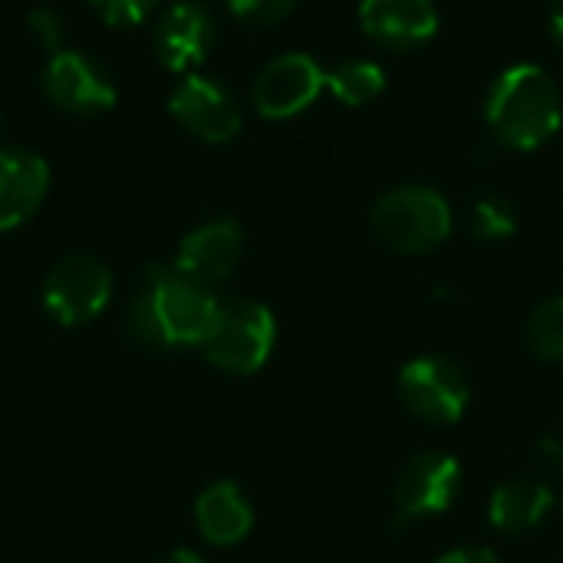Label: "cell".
<instances>
[{
  "instance_id": "obj_21",
  "label": "cell",
  "mask_w": 563,
  "mask_h": 563,
  "mask_svg": "<svg viewBox=\"0 0 563 563\" xmlns=\"http://www.w3.org/2000/svg\"><path fill=\"white\" fill-rule=\"evenodd\" d=\"M89 3L109 26H132V23H142L155 10L158 0H89Z\"/></svg>"
},
{
  "instance_id": "obj_8",
  "label": "cell",
  "mask_w": 563,
  "mask_h": 563,
  "mask_svg": "<svg viewBox=\"0 0 563 563\" xmlns=\"http://www.w3.org/2000/svg\"><path fill=\"white\" fill-rule=\"evenodd\" d=\"M327 86V73L307 53H287L267 63L254 82V106L264 119H290L303 112L320 89Z\"/></svg>"
},
{
  "instance_id": "obj_11",
  "label": "cell",
  "mask_w": 563,
  "mask_h": 563,
  "mask_svg": "<svg viewBox=\"0 0 563 563\" xmlns=\"http://www.w3.org/2000/svg\"><path fill=\"white\" fill-rule=\"evenodd\" d=\"M244 257V231L234 221H211L185 234L178 244L175 271L211 287L234 274Z\"/></svg>"
},
{
  "instance_id": "obj_2",
  "label": "cell",
  "mask_w": 563,
  "mask_h": 563,
  "mask_svg": "<svg viewBox=\"0 0 563 563\" xmlns=\"http://www.w3.org/2000/svg\"><path fill=\"white\" fill-rule=\"evenodd\" d=\"M485 115L501 145L518 152L541 148L561 129L558 82L534 63L508 66L488 89Z\"/></svg>"
},
{
  "instance_id": "obj_16",
  "label": "cell",
  "mask_w": 563,
  "mask_h": 563,
  "mask_svg": "<svg viewBox=\"0 0 563 563\" xmlns=\"http://www.w3.org/2000/svg\"><path fill=\"white\" fill-rule=\"evenodd\" d=\"M554 495L548 485L538 482H508L492 495V525L508 534H525L544 521L551 511Z\"/></svg>"
},
{
  "instance_id": "obj_26",
  "label": "cell",
  "mask_w": 563,
  "mask_h": 563,
  "mask_svg": "<svg viewBox=\"0 0 563 563\" xmlns=\"http://www.w3.org/2000/svg\"><path fill=\"white\" fill-rule=\"evenodd\" d=\"M158 563H205L195 551H172V554H165Z\"/></svg>"
},
{
  "instance_id": "obj_5",
  "label": "cell",
  "mask_w": 563,
  "mask_h": 563,
  "mask_svg": "<svg viewBox=\"0 0 563 563\" xmlns=\"http://www.w3.org/2000/svg\"><path fill=\"white\" fill-rule=\"evenodd\" d=\"M112 300V274L102 261L89 254L63 257L43 284V307L63 327H79L96 320Z\"/></svg>"
},
{
  "instance_id": "obj_3",
  "label": "cell",
  "mask_w": 563,
  "mask_h": 563,
  "mask_svg": "<svg viewBox=\"0 0 563 563\" xmlns=\"http://www.w3.org/2000/svg\"><path fill=\"white\" fill-rule=\"evenodd\" d=\"M373 234L396 254H426L452 234L449 201L422 185L396 188L373 208Z\"/></svg>"
},
{
  "instance_id": "obj_18",
  "label": "cell",
  "mask_w": 563,
  "mask_h": 563,
  "mask_svg": "<svg viewBox=\"0 0 563 563\" xmlns=\"http://www.w3.org/2000/svg\"><path fill=\"white\" fill-rule=\"evenodd\" d=\"M528 343L541 360H563V297L541 303L528 320Z\"/></svg>"
},
{
  "instance_id": "obj_7",
  "label": "cell",
  "mask_w": 563,
  "mask_h": 563,
  "mask_svg": "<svg viewBox=\"0 0 563 563\" xmlns=\"http://www.w3.org/2000/svg\"><path fill=\"white\" fill-rule=\"evenodd\" d=\"M399 393L406 409L432 426L459 422L468 406V383L462 369L442 356H419L402 366Z\"/></svg>"
},
{
  "instance_id": "obj_20",
  "label": "cell",
  "mask_w": 563,
  "mask_h": 563,
  "mask_svg": "<svg viewBox=\"0 0 563 563\" xmlns=\"http://www.w3.org/2000/svg\"><path fill=\"white\" fill-rule=\"evenodd\" d=\"M228 7L244 23L271 26V23H280L297 7V0H228Z\"/></svg>"
},
{
  "instance_id": "obj_25",
  "label": "cell",
  "mask_w": 563,
  "mask_h": 563,
  "mask_svg": "<svg viewBox=\"0 0 563 563\" xmlns=\"http://www.w3.org/2000/svg\"><path fill=\"white\" fill-rule=\"evenodd\" d=\"M551 30H554V40L563 46V0H554V10H551Z\"/></svg>"
},
{
  "instance_id": "obj_6",
  "label": "cell",
  "mask_w": 563,
  "mask_h": 563,
  "mask_svg": "<svg viewBox=\"0 0 563 563\" xmlns=\"http://www.w3.org/2000/svg\"><path fill=\"white\" fill-rule=\"evenodd\" d=\"M462 492V468L455 459L442 452H426L406 462L393 485V508H396V531L409 528L419 518L442 515Z\"/></svg>"
},
{
  "instance_id": "obj_14",
  "label": "cell",
  "mask_w": 563,
  "mask_h": 563,
  "mask_svg": "<svg viewBox=\"0 0 563 563\" xmlns=\"http://www.w3.org/2000/svg\"><path fill=\"white\" fill-rule=\"evenodd\" d=\"M214 40V26L205 7L198 3H175L155 33V49L165 69L172 73H188L191 66H198Z\"/></svg>"
},
{
  "instance_id": "obj_24",
  "label": "cell",
  "mask_w": 563,
  "mask_h": 563,
  "mask_svg": "<svg viewBox=\"0 0 563 563\" xmlns=\"http://www.w3.org/2000/svg\"><path fill=\"white\" fill-rule=\"evenodd\" d=\"M439 563H501V558L492 554V551L472 548V551H452V554H445Z\"/></svg>"
},
{
  "instance_id": "obj_13",
  "label": "cell",
  "mask_w": 563,
  "mask_h": 563,
  "mask_svg": "<svg viewBox=\"0 0 563 563\" xmlns=\"http://www.w3.org/2000/svg\"><path fill=\"white\" fill-rule=\"evenodd\" d=\"M49 168L36 152L3 148L0 152V234L20 228L46 198Z\"/></svg>"
},
{
  "instance_id": "obj_9",
  "label": "cell",
  "mask_w": 563,
  "mask_h": 563,
  "mask_svg": "<svg viewBox=\"0 0 563 563\" xmlns=\"http://www.w3.org/2000/svg\"><path fill=\"white\" fill-rule=\"evenodd\" d=\"M168 109L195 139L211 145L231 142L241 132V109L234 96L221 82L198 73L185 76V82L172 92Z\"/></svg>"
},
{
  "instance_id": "obj_12",
  "label": "cell",
  "mask_w": 563,
  "mask_h": 563,
  "mask_svg": "<svg viewBox=\"0 0 563 563\" xmlns=\"http://www.w3.org/2000/svg\"><path fill=\"white\" fill-rule=\"evenodd\" d=\"M360 23L376 43L409 49L435 36L439 13L432 0H363Z\"/></svg>"
},
{
  "instance_id": "obj_15",
  "label": "cell",
  "mask_w": 563,
  "mask_h": 563,
  "mask_svg": "<svg viewBox=\"0 0 563 563\" xmlns=\"http://www.w3.org/2000/svg\"><path fill=\"white\" fill-rule=\"evenodd\" d=\"M195 521L208 544L231 548L247 538V531L254 525V511L234 482H218L198 495Z\"/></svg>"
},
{
  "instance_id": "obj_27",
  "label": "cell",
  "mask_w": 563,
  "mask_h": 563,
  "mask_svg": "<svg viewBox=\"0 0 563 563\" xmlns=\"http://www.w3.org/2000/svg\"><path fill=\"white\" fill-rule=\"evenodd\" d=\"M0 125H3V115H0Z\"/></svg>"
},
{
  "instance_id": "obj_1",
  "label": "cell",
  "mask_w": 563,
  "mask_h": 563,
  "mask_svg": "<svg viewBox=\"0 0 563 563\" xmlns=\"http://www.w3.org/2000/svg\"><path fill=\"white\" fill-rule=\"evenodd\" d=\"M221 303L211 287L178 274L175 267L152 264L142 277V290L125 317V327L139 346L168 350L195 346L208 340Z\"/></svg>"
},
{
  "instance_id": "obj_22",
  "label": "cell",
  "mask_w": 563,
  "mask_h": 563,
  "mask_svg": "<svg viewBox=\"0 0 563 563\" xmlns=\"http://www.w3.org/2000/svg\"><path fill=\"white\" fill-rule=\"evenodd\" d=\"M30 30H33L36 43H40L43 49L59 53V43H63V23H59V16H56L49 7H36V10L30 13Z\"/></svg>"
},
{
  "instance_id": "obj_4",
  "label": "cell",
  "mask_w": 563,
  "mask_h": 563,
  "mask_svg": "<svg viewBox=\"0 0 563 563\" xmlns=\"http://www.w3.org/2000/svg\"><path fill=\"white\" fill-rule=\"evenodd\" d=\"M277 340L274 313L254 300H234L218 310V320L205 340V356L224 373H257Z\"/></svg>"
},
{
  "instance_id": "obj_17",
  "label": "cell",
  "mask_w": 563,
  "mask_h": 563,
  "mask_svg": "<svg viewBox=\"0 0 563 563\" xmlns=\"http://www.w3.org/2000/svg\"><path fill=\"white\" fill-rule=\"evenodd\" d=\"M327 89L343 106H366L386 89V73L369 59H346L327 73Z\"/></svg>"
},
{
  "instance_id": "obj_19",
  "label": "cell",
  "mask_w": 563,
  "mask_h": 563,
  "mask_svg": "<svg viewBox=\"0 0 563 563\" xmlns=\"http://www.w3.org/2000/svg\"><path fill=\"white\" fill-rule=\"evenodd\" d=\"M468 228H472V234L478 241H505V238L515 234L518 218H515V208L505 198H482L472 208Z\"/></svg>"
},
{
  "instance_id": "obj_10",
  "label": "cell",
  "mask_w": 563,
  "mask_h": 563,
  "mask_svg": "<svg viewBox=\"0 0 563 563\" xmlns=\"http://www.w3.org/2000/svg\"><path fill=\"white\" fill-rule=\"evenodd\" d=\"M43 89L66 112H106L119 99L112 79L76 49H59L49 56L43 69Z\"/></svg>"
},
{
  "instance_id": "obj_23",
  "label": "cell",
  "mask_w": 563,
  "mask_h": 563,
  "mask_svg": "<svg viewBox=\"0 0 563 563\" xmlns=\"http://www.w3.org/2000/svg\"><path fill=\"white\" fill-rule=\"evenodd\" d=\"M538 455H541V465H544L551 475L563 478V442L561 439H554V435H544V439L538 442Z\"/></svg>"
}]
</instances>
